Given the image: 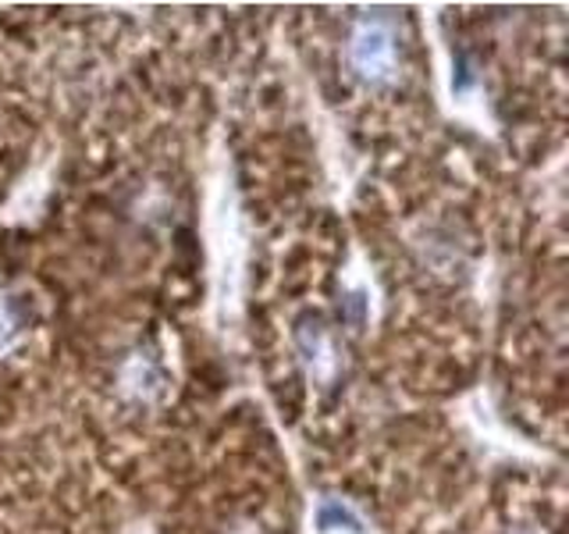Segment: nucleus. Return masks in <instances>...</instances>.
I'll return each instance as SVG.
<instances>
[]
</instances>
